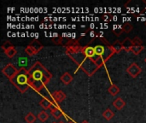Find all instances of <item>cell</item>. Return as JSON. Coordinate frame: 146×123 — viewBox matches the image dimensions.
Instances as JSON below:
<instances>
[{
  "label": "cell",
  "mask_w": 146,
  "mask_h": 123,
  "mask_svg": "<svg viewBox=\"0 0 146 123\" xmlns=\"http://www.w3.org/2000/svg\"><path fill=\"white\" fill-rule=\"evenodd\" d=\"M122 45H123V49L127 51V52H130L132 48L134 46V44H133V39H130V38H126L124 40H122Z\"/></svg>",
  "instance_id": "obj_8"
},
{
  "label": "cell",
  "mask_w": 146,
  "mask_h": 123,
  "mask_svg": "<svg viewBox=\"0 0 146 123\" xmlns=\"http://www.w3.org/2000/svg\"><path fill=\"white\" fill-rule=\"evenodd\" d=\"M66 54L74 61L78 68L83 70L89 77H92L100 68L82 51V46L79 44L66 47Z\"/></svg>",
  "instance_id": "obj_1"
},
{
  "label": "cell",
  "mask_w": 146,
  "mask_h": 123,
  "mask_svg": "<svg viewBox=\"0 0 146 123\" xmlns=\"http://www.w3.org/2000/svg\"><path fill=\"white\" fill-rule=\"evenodd\" d=\"M39 105L44 109V110H50V108L52 107V105H54L53 104V101L44 97L41 101L39 102Z\"/></svg>",
  "instance_id": "obj_9"
},
{
  "label": "cell",
  "mask_w": 146,
  "mask_h": 123,
  "mask_svg": "<svg viewBox=\"0 0 146 123\" xmlns=\"http://www.w3.org/2000/svg\"><path fill=\"white\" fill-rule=\"evenodd\" d=\"M123 29H122V26H114V28H113V33H115V35L116 37H120L122 33H123Z\"/></svg>",
  "instance_id": "obj_19"
},
{
  "label": "cell",
  "mask_w": 146,
  "mask_h": 123,
  "mask_svg": "<svg viewBox=\"0 0 146 123\" xmlns=\"http://www.w3.org/2000/svg\"><path fill=\"white\" fill-rule=\"evenodd\" d=\"M52 98H53V100L55 102H56L57 104L62 102L65 98H66V94L62 92V91H56L53 94H52Z\"/></svg>",
  "instance_id": "obj_6"
},
{
  "label": "cell",
  "mask_w": 146,
  "mask_h": 123,
  "mask_svg": "<svg viewBox=\"0 0 146 123\" xmlns=\"http://www.w3.org/2000/svg\"><path fill=\"white\" fill-rule=\"evenodd\" d=\"M9 80L11 84L14 85V86H15L16 89H18V91L21 92V93L26 92L27 89L30 87L28 71L24 68L18 69V72L16 73V74L13 78H11Z\"/></svg>",
  "instance_id": "obj_3"
},
{
  "label": "cell",
  "mask_w": 146,
  "mask_h": 123,
  "mask_svg": "<svg viewBox=\"0 0 146 123\" xmlns=\"http://www.w3.org/2000/svg\"><path fill=\"white\" fill-rule=\"evenodd\" d=\"M112 47L115 51V53H120L123 49V45H122V41H120V40H116L115 41L112 45Z\"/></svg>",
  "instance_id": "obj_12"
},
{
  "label": "cell",
  "mask_w": 146,
  "mask_h": 123,
  "mask_svg": "<svg viewBox=\"0 0 146 123\" xmlns=\"http://www.w3.org/2000/svg\"><path fill=\"white\" fill-rule=\"evenodd\" d=\"M81 123H89V122H88L87 121H83V122H82Z\"/></svg>",
  "instance_id": "obj_26"
},
{
  "label": "cell",
  "mask_w": 146,
  "mask_h": 123,
  "mask_svg": "<svg viewBox=\"0 0 146 123\" xmlns=\"http://www.w3.org/2000/svg\"><path fill=\"white\" fill-rule=\"evenodd\" d=\"M126 105V102L121 98H117L114 102H113V106L118 110H121L123 109V107Z\"/></svg>",
  "instance_id": "obj_11"
},
{
  "label": "cell",
  "mask_w": 146,
  "mask_h": 123,
  "mask_svg": "<svg viewBox=\"0 0 146 123\" xmlns=\"http://www.w3.org/2000/svg\"><path fill=\"white\" fill-rule=\"evenodd\" d=\"M38 120H39L40 122H46V121L48 120V118H49V115H48L45 111H41V112H39V113H38Z\"/></svg>",
  "instance_id": "obj_20"
},
{
  "label": "cell",
  "mask_w": 146,
  "mask_h": 123,
  "mask_svg": "<svg viewBox=\"0 0 146 123\" xmlns=\"http://www.w3.org/2000/svg\"><path fill=\"white\" fill-rule=\"evenodd\" d=\"M37 117L33 114V113H28L26 116H25V121L27 123H33L36 121Z\"/></svg>",
  "instance_id": "obj_21"
},
{
  "label": "cell",
  "mask_w": 146,
  "mask_h": 123,
  "mask_svg": "<svg viewBox=\"0 0 146 123\" xmlns=\"http://www.w3.org/2000/svg\"><path fill=\"white\" fill-rule=\"evenodd\" d=\"M113 17H114V16H113L112 15H104L102 16V18H103V20H104V21H112Z\"/></svg>",
  "instance_id": "obj_25"
},
{
  "label": "cell",
  "mask_w": 146,
  "mask_h": 123,
  "mask_svg": "<svg viewBox=\"0 0 146 123\" xmlns=\"http://www.w3.org/2000/svg\"><path fill=\"white\" fill-rule=\"evenodd\" d=\"M73 79H74L73 76H72L69 73H68V72L62 74V76H61V78H60L61 81H62L64 85H69V84L73 81Z\"/></svg>",
  "instance_id": "obj_10"
},
{
  "label": "cell",
  "mask_w": 146,
  "mask_h": 123,
  "mask_svg": "<svg viewBox=\"0 0 146 123\" xmlns=\"http://www.w3.org/2000/svg\"><path fill=\"white\" fill-rule=\"evenodd\" d=\"M133 41L134 45H137V46H141V45H143V41H142V39H141L139 37H138V36L134 37V38L133 39Z\"/></svg>",
  "instance_id": "obj_23"
},
{
  "label": "cell",
  "mask_w": 146,
  "mask_h": 123,
  "mask_svg": "<svg viewBox=\"0 0 146 123\" xmlns=\"http://www.w3.org/2000/svg\"><path fill=\"white\" fill-rule=\"evenodd\" d=\"M13 45L9 42V41H5L2 45H1V48H2V50L4 51H6L7 49H9V47H11Z\"/></svg>",
  "instance_id": "obj_24"
},
{
  "label": "cell",
  "mask_w": 146,
  "mask_h": 123,
  "mask_svg": "<svg viewBox=\"0 0 146 123\" xmlns=\"http://www.w3.org/2000/svg\"><path fill=\"white\" fill-rule=\"evenodd\" d=\"M69 123H74V122H69Z\"/></svg>",
  "instance_id": "obj_29"
},
{
  "label": "cell",
  "mask_w": 146,
  "mask_h": 123,
  "mask_svg": "<svg viewBox=\"0 0 146 123\" xmlns=\"http://www.w3.org/2000/svg\"><path fill=\"white\" fill-rule=\"evenodd\" d=\"M145 49L144 45H141V46H137V45H134L132 50H131V52H133L134 55H139L143 50Z\"/></svg>",
  "instance_id": "obj_22"
},
{
  "label": "cell",
  "mask_w": 146,
  "mask_h": 123,
  "mask_svg": "<svg viewBox=\"0 0 146 123\" xmlns=\"http://www.w3.org/2000/svg\"><path fill=\"white\" fill-rule=\"evenodd\" d=\"M145 26H146V21H145Z\"/></svg>",
  "instance_id": "obj_28"
},
{
  "label": "cell",
  "mask_w": 146,
  "mask_h": 123,
  "mask_svg": "<svg viewBox=\"0 0 146 123\" xmlns=\"http://www.w3.org/2000/svg\"><path fill=\"white\" fill-rule=\"evenodd\" d=\"M122 29H123V31H124L125 33H130V32H132V31H133V24H132V23H130V22H126V23H124V24H123V26H122Z\"/></svg>",
  "instance_id": "obj_18"
},
{
  "label": "cell",
  "mask_w": 146,
  "mask_h": 123,
  "mask_svg": "<svg viewBox=\"0 0 146 123\" xmlns=\"http://www.w3.org/2000/svg\"><path fill=\"white\" fill-rule=\"evenodd\" d=\"M3 52L5 53V55H6L8 57L12 58V57H14L16 55L17 51H16L15 47L14 45H12L11 47H9V49H7V50H6V51H4Z\"/></svg>",
  "instance_id": "obj_14"
},
{
  "label": "cell",
  "mask_w": 146,
  "mask_h": 123,
  "mask_svg": "<svg viewBox=\"0 0 146 123\" xmlns=\"http://www.w3.org/2000/svg\"><path fill=\"white\" fill-rule=\"evenodd\" d=\"M50 113L56 120L61 118L63 116L62 110L58 106H56V105H52V107L50 108Z\"/></svg>",
  "instance_id": "obj_7"
},
{
  "label": "cell",
  "mask_w": 146,
  "mask_h": 123,
  "mask_svg": "<svg viewBox=\"0 0 146 123\" xmlns=\"http://www.w3.org/2000/svg\"><path fill=\"white\" fill-rule=\"evenodd\" d=\"M25 53H26L27 56H30V57L38 54V52L35 51V49H33V48L32 46H30V45H27V46L25 48Z\"/></svg>",
  "instance_id": "obj_17"
},
{
  "label": "cell",
  "mask_w": 146,
  "mask_h": 123,
  "mask_svg": "<svg viewBox=\"0 0 146 123\" xmlns=\"http://www.w3.org/2000/svg\"><path fill=\"white\" fill-rule=\"evenodd\" d=\"M145 62H146V57H145Z\"/></svg>",
  "instance_id": "obj_27"
},
{
  "label": "cell",
  "mask_w": 146,
  "mask_h": 123,
  "mask_svg": "<svg viewBox=\"0 0 146 123\" xmlns=\"http://www.w3.org/2000/svg\"><path fill=\"white\" fill-rule=\"evenodd\" d=\"M108 92L112 95V96H116L119 92H120V88L116 86V85H112L110 87H109L108 89Z\"/></svg>",
  "instance_id": "obj_16"
},
{
  "label": "cell",
  "mask_w": 146,
  "mask_h": 123,
  "mask_svg": "<svg viewBox=\"0 0 146 123\" xmlns=\"http://www.w3.org/2000/svg\"><path fill=\"white\" fill-rule=\"evenodd\" d=\"M28 45H30V46H32L33 49H35V51L38 53L43 48H44V46H43V45L39 42V41H38V40H36V39H34V40H33Z\"/></svg>",
  "instance_id": "obj_13"
},
{
  "label": "cell",
  "mask_w": 146,
  "mask_h": 123,
  "mask_svg": "<svg viewBox=\"0 0 146 123\" xmlns=\"http://www.w3.org/2000/svg\"><path fill=\"white\" fill-rule=\"evenodd\" d=\"M27 71L30 87L38 92L44 89L52 78L51 73L40 62H36Z\"/></svg>",
  "instance_id": "obj_2"
},
{
  "label": "cell",
  "mask_w": 146,
  "mask_h": 123,
  "mask_svg": "<svg viewBox=\"0 0 146 123\" xmlns=\"http://www.w3.org/2000/svg\"><path fill=\"white\" fill-rule=\"evenodd\" d=\"M127 74L132 77V78H136L138 75H139L142 72V68L136 63L133 62L127 68Z\"/></svg>",
  "instance_id": "obj_5"
},
{
  "label": "cell",
  "mask_w": 146,
  "mask_h": 123,
  "mask_svg": "<svg viewBox=\"0 0 146 123\" xmlns=\"http://www.w3.org/2000/svg\"><path fill=\"white\" fill-rule=\"evenodd\" d=\"M18 72V69L15 68V66L14 65V64H12V63H9V64H7L3 69H2V73L9 79V80H10L11 78H13L15 74H16V73Z\"/></svg>",
  "instance_id": "obj_4"
},
{
  "label": "cell",
  "mask_w": 146,
  "mask_h": 123,
  "mask_svg": "<svg viewBox=\"0 0 146 123\" xmlns=\"http://www.w3.org/2000/svg\"><path fill=\"white\" fill-rule=\"evenodd\" d=\"M103 116L107 120V121H110L111 119H113V117L115 116L114 112L110 110V109H107L104 111L103 113Z\"/></svg>",
  "instance_id": "obj_15"
}]
</instances>
